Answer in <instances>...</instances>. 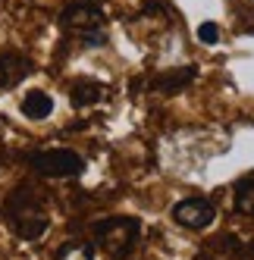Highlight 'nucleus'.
<instances>
[{
    "label": "nucleus",
    "mask_w": 254,
    "mask_h": 260,
    "mask_svg": "<svg viewBox=\"0 0 254 260\" xmlns=\"http://www.w3.org/2000/svg\"><path fill=\"white\" fill-rule=\"evenodd\" d=\"M28 166L44 179H76L85 173L82 154L69 151V147H50V151H38L28 157Z\"/></svg>",
    "instance_id": "7ed1b4c3"
},
{
    "label": "nucleus",
    "mask_w": 254,
    "mask_h": 260,
    "mask_svg": "<svg viewBox=\"0 0 254 260\" xmlns=\"http://www.w3.org/2000/svg\"><path fill=\"white\" fill-rule=\"evenodd\" d=\"M213 216H216V207L207 198H185V201H179L173 207V219L182 229H192V232L207 229L213 222Z\"/></svg>",
    "instance_id": "20e7f679"
},
{
    "label": "nucleus",
    "mask_w": 254,
    "mask_h": 260,
    "mask_svg": "<svg viewBox=\"0 0 254 260\" xmlns=\"http://www.w3.org/2000/svg\"><path fill=\"white\" fill-rule=\"evenodd\" d=\"M82 44H85V47H104V44H107V31H104V28L85 31V35H82Z\"/></svg>",
    "instance_id": "ddd939ff"
},
{
    "label": "nucleus",
    "mask_w": 254,
    "mask_h": 260,
    "mask_svg": "<svg viewBox=\"0 0 254 260\" xmlns=\"http://www.w3.org/2000/svg\"><path fill=\"white\" fill-rule=\"evenodd\" d=\"M198 38H201V44H216L220 41V28H216V22H201L198 25Z\"/></svg>",
    "instance_id": "f8f14e48"
},
{
    "label": "nucleus",
    "mask_w": 254,
    "mask_h": 260,
    "mask_svg": "<svg viewBox=\"0 0 254 260\" xmlns=\"http://www.w3.org/2000/svg\"><path fill=\"white\" fill-rule=\"evenodd\" d=\"M101 98H104V85H98V82H76V85H72V91H69V101H72V107H76V110L91 107Z\"/></svg>",
    "instance_id": "6e6552de"
},
{
    "label": "nucleus",
    "mask_w": 254,
    "mask_h": 260,
    "mask_svg": "<svg viewBox=\"0 0 254 260\" xmlns=\"http://www.w3.org/2000/svg\"><path fill=\"white\" fill-rule=\"evenodd\" d=\"M88 4H98V0H88Z\"/></svg>",
    "instance_id": "4468645a"
},
{
    "label": "nucleus",
    "mask_w": 254,
    "mask_h": 260,
    "mask_svg": "<svg viewBox=\"0 0 254 260\" xmlns=\"http://www.w3.org/2000/svg\"><path fill=\"white\" fill-rule=\"evenodd\" d=\"M22 113H25V119H35V122L47 119L53 113V98L44 94V91H28L22 98Z\"/></svg>",
    "instance_id": "0eeeda50"
},
{
    "label": "nucleus",
    "mask_w": 254,
    "mask_h": 260,
    "mask_svg": "<svg viewBox=\"0 0 254 260\" xmlns=\"http://www.w3.org/2000/svg\"><path fill=\"white\" fill-rule=\"evenodd\" d=\"M235 213L239 216H254V176H245L235 185Z\"/></svg>",
    "instance_id": "1a4fd4ad"
},
{
    "label": "nucleus",
    "mask_w": 254,
    "mask_h": 260,
    "mask_svg": "<svg viewBox=\"0 0 254 260\" xmlns=\"http://www.w3.org/2000/svg\"><path fill=\"white\" fill-rule=\"evenodd\" d=\"M91 232H94L98 248H104L110 257L122 260V257L132 254L135 241L141 235V219H135V216H107V219L94 222Z\"/></svg>",
    "instance_id": "f03ea898"
},
{
    "label": "nucleus",
    "mask_w": 254,
    "mask_h": 260,
    "mask_svg": "<svg viewBox=\"0 0 254 260\" xmlns=\"http://www.w3.org/2000/svg\"><path fill=\"white\" fill-rule=\"evenodd\" d=\"M28 72V66L22 60H7V57H0V88H7V85H16L22 76Z\"/></svg>",
    "instance_id": "9b49d317"
},
{
    "label": "nucleus",
    "mask_w": 254,
    "mask_h": 260,
    "mask_svg": "<svg viewBox=\"0 0 254 260\" xmlns=\"http://www.w3.org/2000/svg\"><path fill=\"white\" fill-rule=\"evenodd\" d=\"M192 79H195V66H179V69H170L167 76H160L154 82V88L160 91V94H179Z\"/></svg>",
    "instance_id": "423d86ee"
},
{
    "label": "nucleus",
    "mask_w": 254,
    "mask_h": 260,
    "mask_svg": "<svg viewBox=\"0 0 254 260\" xmlns=\"http://www.w3.org/2000/svg\"><path fill=\"white\" fill-rule=\"evenodd\" d=\"M60 22H63V28H69V31L85 35V31L104 28V13L98 10V4H88V0H82V4H72V7L63 10Z\"/></svg>",
    "instance_id": "39448f33"
},
{
    "label": "nucleus",
    "mask_w": 254,
    "mask_h": 260,
    "mask_svg": "<svg viewBox=\"0 0 254 260\" xmlns=\"http://www.w3.org/2000/svg\"><path fill=\"white\" fill-rule=\"evenodd\" d=\"M7 219H10V229L25 238V241H35V238H41L50 226V216L44 210V204L41 198L35 194L28 185H19L10 201H7Z\"/></svg>",
    "instance_id": "f257e3e1"
},
{
    "label": "nucleus",
    "mask_w": 254,
    "mask_h": 260,
    "mask_svg": "<svg viewBox=\"0 0 254 260\" xmlns=\"http://www.w3.org/2000/svg\"><path fill=\"white\" fill-rule=\"evenodd\" d=\"M57 260H94V245L91 241H63V245L57 248Z\"/></svg>",
    "instance_id": "9d476101"
}]
</instances>
